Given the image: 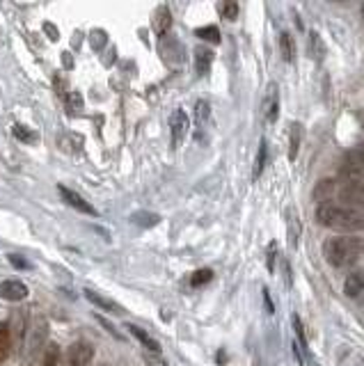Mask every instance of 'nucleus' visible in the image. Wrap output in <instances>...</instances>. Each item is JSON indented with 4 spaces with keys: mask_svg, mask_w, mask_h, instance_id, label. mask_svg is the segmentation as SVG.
<instances>
[{
    "mask_svg": "<svg viewBox=\"0 0 364 366\" xmlns=\"http://www.w3.org/2000/svg\"><path fill=\"white\" fill-rule=\"evenodd\" d=\"M209 101H197V105H195V122H197V126H204L206 124V119H209Z\"/></svg>",
    "mask_w": 364,
    "mask_h": 366,
    "instance_id": "24",
    "label": "nucleus"
},
{
    "mask_svg": "<svg viewBox=\"0 0 364 366\" xmlns=\"http://www.w3.org/2000/svg\"><path fill=\"white\" fill-rule=\"evenodd\" d=\"M9 261H12L16 268H30V264H28L25 259H21L18 254H9Z\"/></svg>",
    "mask_w": 364,
    "mask_h": 366,
    "instance_id": "32",
    "label": "nucleus"
},
{
    "mask_svg": "<svg viewBox=\"0 0 364 366\" xmlns=\"http://www.w3.org/2000/svg\"><path fill=\"white\" fill-rule=\"evenodd\" d=\"M266 160H268V144H266V140H262V144H259V153H257V163H254V172H252L254 179L262 177V172H264V167H266Z\"/></svg>",
    "mask_w": 364,
    "mask_h": 366,
    "instance_id": "19",
    "label": "nucleus"
},
{
    "mask_svg": "<svg viewBox=\"0 0 364 366\" xmlns=\"http://www.w3.org/2000/svg\"><path fill=\"white\" fill-rule=\"evenodd\" d=\"M14 136L18 138V140H21V142H35L37 138H40V136H37V133L35 131H30V129H25L23 126V124H14Z\"/></svg>",
    "mask_w": 364,
    "mask_h": 366,
    "instance_id": "23",
    "label": "nucleus"
},
{
    "mask_svg": "<svg viewBox=\"0 0 364 366\" xmlns=\"http://www.w3.org/2000/svg\"><path fill=\"white\" fill-rule=\"evenodd\" d=\"M64 103H66V105H71V112H76V110H78L81 105H83L81 96L76 94V92H69V94H66V96H64Z\"/></svg>",
    "mask_w": 364,
    "mask_h": 366,
    "instance_id": "29",
    "label": "nucleus"
},
{
    "mask_svg": "<svg viewBox=\"0 0 364 366\" xmlns=\"http://www.w3.org/2000/svg\"><path fill=\"white\" fill-rule=\"evenodd\" d=\"M280 51H282V57H284L286 62H293L295 46H293V37L289 33H282L280 35Z\"/></svg>",
    "mask_w": 364,
    "mask_h": 366,
    "instance_id": "16",
    "label": "nucleus"
},
{
    "mask_svg": "<svg viewBox=\"0 0 364 366\" xmlns=\"http://www.w3.org/2000/svg\"><path fill=\"white\" fill-rule=\"evenodd\" d=\"M211 62H213V51H209V48H197V51H195V66H197L199 76L209 73Z\"/></svg>",
    "mask_w": 364,
    "mask_h": 366,
    "instance_id": "13",
    "label": "nucleus"
},
{
    "mask_svg": "<svg viewBox=\"0 0 364 366\" xmlns=\"http://www.w3.org/2000/svg\"><path fill=\"white\" fill-rule=\"evenodd\" d=\"M364 254V240L358 236H334L323 243L325 261L334 268H351Z\"/></svg>",
    "mask_w": 364,
    "mask_h": 366,
    "instance_id": "2",
    "label": "nucleus"
},
{
    "mask_svg": "<svg viewBox=\"0 0 364 366\" xmlns=\"http://www.w3.org/2000/svg\"><path fill=\"white\" fill-rule=\"evenodd\" d=\"M264 110H266V119L268 122H275L277 119V88H275V85H271V88H268Z\"/></svg>",
    "mask_w": 364,
    "mask_h": 366,
    "instance_id": "15",
    "label": "nucleus"
},
{
    "mask_svg": "<svg viewBox=\"0 0 364 366\" xmlns=\"http://www.w3.org/2000/svg\"><path fill=\"white\" fill-rule=\"evenodd\" d=\"M188 126H190V122H188V114L184 110H175L172 112V117H170V136H172V147H181V142H184L186 138V133H188Z\"/></svg>",
    "mask_w": 364,
    "mask_h": 366,
    "instance_id": "5",
    "label": "nucleus"
},
{
    "mask_svg": "<svg viewBox=\"0 0 364 366\" xmlns=\"http://www.w3.org/2000/svg\"><path fill=\"white\" fill-rule=\"evenodd\" d=\"M364 291V268L362 271H356L346 277V282H344V293L348 297H356Z\"/></svg>",
    "mask_w": 364,
    "mask_h": 366,
    "instance_id": "9",
    "label": "nucleus"
},
{
    "mask_svg": "<svg viewBox=\"0 0 364 366\" xmlns=\"http://www.w3.org/2000/svg\"><path fill=\"white\" fill-rule=\"evenodd\" d=\"M218 12H220V16H223V18H227V21H236L238 12H241V7H238V3H220Z\"/></svg>",
    "mask_w": 364,
    "mask_h": 366,
    "instance_id": "22",
    "label": "nucleus"
},
{
    "mask_svg": "<svg viewBox=\"0 0 364 366\" xmlns=\"http://www.w3.org/2000/svg\"><path fill=\"white\" fill-rule=\"evenodd\" d=\"M316 57V60H321L323 57V44L319 40V33H312L310 35V57Z\"/></svg>",
    "mask_w": 364,
    "mask_h": 366,
    "instance_id": "27",
    "label": "nucleus"
},
{
    "mask_svg": "<svg viewBox=\"0 0 364 366\" xmlns=\"http://www.w3.org/2000/svg\"><path fill=\"white\" fill-rule=\"evenodd\" d=\"M362 14H364V5H362Z\"/></svg>",
    "mask_w": 364,
    "mask_h": 366,
    "instance_id": "36",
    "label": "nucleus"
},
{
    "mask_svg": "<svg viewBox=\"0 0 364 366\" xmlns=\"http://www.w3.org/2000/svg\"><path fill=\"white\" fill-rule=\"evenodd\" d=\"M44 30L49 33V37H51L53 42H57V37H60V35H57V30H55V25H53V23H44Z\"/></svg>",
    "mask_w": 364,
    "mask_h": 366,
    "instance_id": "33",
    "label": "nucleus"
},
{
    "mask_svg": "<svg viewBox=\"0 0 364 366\" xmlns=\"http://www.w3.org/2000/svg\"><path fill=\"white\" fill-rule=\"evenodd\" d=\"M291 323H293V330H295V336H298V343L303 350H307V339H305V330H303V323H300V316H293L291 319Z\"/></svg>",
    "mask_w": 364,
    "mask_h": 366,
    "instance_id": "28",
    "label": "nucleus"
},
{
    "mask_svg": "<svg viewBox=\"0 0 364 366\" xmlns=\"http://www.w3.org/2000/svg\"><path fill=\"white\" fill-rule=\"evenodd\" d=\"M316 223L344 234H356V231H364V213L339 201H323L316 208Z\"/></svg>",
    "mask_w": 364,
    "mask_h": 366,
    "instance_id": "1",
    "label": "nucleus"
},
{
    "mask_svg": "<svg viewBox=\"0 0 364 366\" xmlns=\"http://www.w3.org/2000/svg\"><path fill=\"white\" fill-rule=\"evenodd\" d=\"M346 158H353V160H358V163H364V144H360V147H356Z\"/></svg>",
    "mask_w": 364,
    "mask_h": 366,
    "instance_id": "30",
    "label": "nucleus"
},
{
    "mask_svg": "<svg viewBox=\"0 0 364 366\" xmlns=\"http://www.w3.org/2000/svg\"><path fill=\"white\" fill-rule=\"evenodd\" d=\"M97 321H99V323H101V325L105 327V330H108V332H110V334L115 336V339H122V336H119V332L115 330V327H112V325H110L108 321H103V316H97Z\"/></svg>",
    "mask_w": 364,
    "mask_h": 366,
    "instance_id": "31",
    "label": "nucleus"
},
{
    "mask_svg": "<svg viewBox=\"0 0 364 366\" xmlns=\"http://www.w3.org/2000/svg\"><path fill=\"white\" fill-rule=\"evenodd\" d=\"M94 360V348L88 341H76L69 346L64 360L60 362V366H90Z\"/></svg>",
    "mask_w": 364,
    "mask_h": 366,
    "instance_id": "3",
    "label": "nucleus"
},
{
    "mask_svg": "<svg viewBox=\"0 0 364 366\" xmlns=\"http://www.w3.org/2000/svg\"><path fill=\"white\" fill-rule=\"evenodd\" d=\"M85 297H88V300L92 302V305H97L99 309H103V312H108V314H122L124 309L122 307L115 302V300H110V297H103V295H99L97 291H85Z\"/></svg>",
    "mask_w": 364,
    "mask_h": 366,
    "instance_id": "8",
    "label": "nucleus"
},
{
    "mask_svg": "<svg viewBox=\"0 0 364 366\" xmlns=\"http://www.w3.org/2000/svg\"><path fill=\"white\" fill-rule=\"evenodd\" d=\"M40 366H60V346L49 343V348L44 353V360Z\"/></svg>",
    "mask_w": 364,
    "mask_h": 366,
    "instance_id": "20",
    "label": "nucleus"
},
{
    "mask_svg": "<svg viewBox=\"0 0 364 366\" xmlns=\"http://www.w3.org/2000/svg\"><path fill=\"white\" fill-rule=\"evenodd\" d=\"M57 192H60V197L69 204L71 208H76L78 213H88V216H97V208H94L88 199H83L78 192H74L71 188L66 186H57Z\"/></svg>",
    "mask_w": 364,
    "mask_h": 366,
    "instance_id": "6",
    "label": "nucleus"
},
{
    "mask_svg": "<svg viewBox=\"0 0 364 366\" xmlns=\"http://www.w3.org/2000/svg\"><path fill=\"white\" fill-rule=\"evenodd\" d=\"M101 366H110V364H101Z\"/></svg>",
    "mask_w": 364,
    "mask_h": 366,
    "instance_id": "37",
    "label": "nucleus"
},
{
    "mask_svg": "<svg viewBox=\"0 0 364 366\" xmlns=\"http://www.w3.org/2000/svg\"><path fill=\"white\" fill-rule=\"evenodd\" d=\"M195 35L199 37V40H204V42L220 44V30H218V25H204V28H197Z\"/></svg>",
    "mask_w": 364,
    "mask_h": 366,
    "instance_id": "18",
    "label": "nucleus"
},
{
    "mask_svg": "<svg viewBox=\"0 0 364 366\" xmlns=\"http://www.w3.org/2000/svg\"><path fill=\"white\" fill-rule=\"evenodd\" d=\"M44 343H46V323L40 321L35 330H33V336H30V360L35 358L37 350H40Z\"/></svg>",
    "mask_w": 364,
    "mask_h": 366,
    "instance_id": "14",
    "label": "nucleus"
},
{
    "mask_svg": "<svg viewBox=\"0 0 364 366\" xmlns=\"http://www.w3.org/2000/svg\"><path fill=\"white\" fill-rule=\"evenodd\" d=\"M151 25H154V30L158 33V37H163L172 25V14L168 7H160L158 12L154 14V21H151Z\"/></svg>",
    "mask_w": 364,
    "mask_h": 366,
    "instance_id": "11",
    "label": "nucleus"
},
{
    "mask_svg": "<svg viewBox=\"0 0 364 366\" xmlns=\"http://www.w3.org/2000/svg\"><path fill=\"white\" fill-rule=\"evenodd\" d=\"M332 190H334V183L325 179V181H321V183H319V186H316V190H314V197L319 199V204H323V201H328V199H330Z\"/></svg>",
    "mask_w": 364,
    "mask_h": 366,
    "instance_id": "21",
    "label": "nucleus"
},
{
    "mask_svg": "<svg viewBox=\"0 0 364 366\" xmlns=\"http://www.w3.org/2000/svg\"><path fill=\"white\" fill-rule=\"evenodd\" d=\"M300 138H303V126H300V124H293V126H291V147H289V160H295V158H298Z\"/></svg>",
    "mask_w": 364,
    "mask_h": 366,
    "instance_id": "17",
    "label": "nucleus"
},
{
    "mask_svg": "<svg viewBox=\"0 0 364 366\" xmlns=\"http://www.w3.org/2000/svg\"><path fill=\"white\" fill-rule=\"evenodd\" d=\"M129 327V332L136 336V339L145 346V348H149V350H154V353H158L160 350V343L154 339V336H149L145 330H142V327H138V325H127Z\"/></svg>",
    "mask_w": 364,
    "mask_h": 366,
    "instance_id": "12",
    "label": "nucleus"
},
{
    "mask_svg": "<svg viewBox=\"0 0 364 366\" xmlns=\"http://www.w3.org/2000/svg\"><path fill=\"white\" fill-rule=\"evenodd\" d=\"M337 195L341 199L339 204H346L364 213V186H360V183H344V186L337 188Z\"/></svg>",
    "mask_w": 364,
    "mask_h": 366,
    "instance_id": "4",
    "label": "nucleus"
},
{
    "mask_svg": "<svg viewBox=\"0 0 364 366\" xmlns=\"http://www.w3.org/2000/svg\"><path fill=\"white\" fill-rule=\"evenodd\" d=\"M264 300H266V307H268V314H273V302H271V295H268V291H264Z\"/></svg>",
    "mask_w": 364,
    "mask_h": 366,
    "instance_id": "35",
    "label": "nucleus"
},
{
    "mask_svg": "<svg viewBox=\"0 0 364 366\" xmlns=\"http://www.w3.org/2000/svg\"><path fill=\"white\" fill-rule=\"evenodd\" d=\"M211 279H213V271H209V268H202V271H197L193 277H190V284L193 286H204L209 284Z\"/></svg>",
    "mask_w": 364,
    "mask_h": 366,
    "instance_id": "26",
    "label": "nucleus"
},
{
    "mask_svg": "<svg viewBox=\"0 0 364 366\" xmlns=\"http://www.w3.org/2000/svg\"><path fill=\"white\" fill-rule=\"evenodd\" d=\"M9 353H12V327L0 323V364L9 358Z\"/></svg>",
    "mask_w": 364,
    "mask_h": 366,
    "instance_id": "10",
    "label": "nucleus"
},
{
    "mask_svg": "<svg viewBox=\"0 0 364 366\" xmlns=\"http://www.w3.org/2000/svg\"><path fill=\"white\" fill-rule=\"evenodd\" d=\"M0 297L7 302H21L28 297V286L18 279H5L0 282Z\"/></svg>",
    "mask_w": 364,
    "mask_h": 366,
    "instance_id": "7",
    "label": "nucleus"
},
{
    "mask_svg": "<svg viewBox=\"0 0 364 366\" xmlns=\"http://www.w3.org/2000/svg\"><path fill=\"white\" fill-rule=\"evenodd\" d=\"M133 223L142 225V227H154V225L160 223V218L156 213H136L133 216Z\"/></svg>",
    "mask_w": 364,
    "mask_h": 366,
    "instance_id": "25",
    "label": "nucleus"
},
{
    "mask_svg": "<svg viewBox=\"0 0 364 366\" xmlns=\"http://www.w3.org/2000/svg\"><path fill=\"white\" fill-rule=\"evenodd\" d=\"M275 252H277V245L271 243V249H268V271H273V259H275Z\"/></svg>",
    "mask_w": 364,
    "mask_h": 366,
    "instance_id": "34",
    "label": "nucleus"
}]
</instances>
